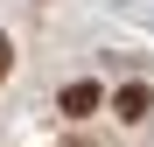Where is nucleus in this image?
I'll return each mask as SVG.
<instances>
[{
	"label": "nucleus",
	"instance_id": "f257e3e1",
	"mask_svg": "<svg viewBox=\"0 0 154 147\" xmlns=\"http://www.w3.org/2000/svg\"><path fill=\"white\" fill-rule=\"evenodd\" d=\"M98 105H105V91H98L91 77H84V84H63V112H70V119H91Z\"/></svg>",
	"mask_w": 154,
	"mask_h": 147
},
{
	"label": "nucleus",
	"instance_id": "7ed1b4c3",
	"mask_svg": "<svg viewBox=\"0 0 154 147\" xmlns=\"http://www.w3.org/2000/svg\"><path fill=\"white\" fill-rule=\"evenodd\" d=\"M0 77H7V35H0Z\"/></svg>",
	"mask_w": 154,
	"mask_h": 147
},
{
	"label": "nucleus",
	"instance_id": "f03ea898",
	"mask_svg": "<svg viewBox=\"0 0 154 147\" xmlns=\"http://www.w3.org/2000/svg\"><path fill=\"white\" fill-rule=\"evenodd\" d=\"M112 105H119V119H147V112H154V91H147V84H126Z\"/></svg>",
	"mask_w": 154,
	"mask_h": 147
}]
</instances>
